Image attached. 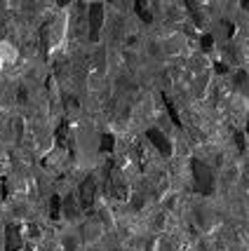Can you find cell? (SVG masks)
I'll return each instance as SVG.
<instances>
[{
    "mask_svg": "<svg viewBox=\"0 0 249 251\" xmlns=\"http://www.w3.org/2000/svg\"><path fill=\"white\" fill-rule=\"evenodd\" d=\"M191 169H193V181L197 193L202 195H212L214 193V174L202 160H191Z\"/></svg>",
    "mask_w": 249,
    "mask_h": 251,
    "instance_id": "1",
    "label": "cell"
},
{
    "mask_svg": "<svg viewBox=\"0 0 249 251\" xmlns=\"http://www.w3.org/2000/svg\"><path fill=\"white\" fill-rule=\"evenodd\" d=\"M83 232H85L87 240H92V237H99V232H101V228H99L97 223H87L85 228H83Z\"/></svg>",
    "mask_w": 249,
    "mask_h": 251,
    "instance_id": "9",
    "label": "cell"
},
{
    "mask_svg": "<svg viewBox=\"0 0 249 251\" xmlns=\"http://www.w3.org/2000/svg\"><path fill=\"white\" fill-rule=\"evenodd\" d=\"M113 146H115L113 134H104V136H101V151H104V153H111V151H113Z\"/></svg>",
    "mask_w": 249,
    "mask_h": 251,
    "instance_id": "10",
    "label": "cell"
},
{
    "mask_svg": "<svg viewBox=\"0 0 249 251\" xmlns=\"http://www.w3.org/2000/svg\"><path fill=\"white\" fill-rule=\"evenodd\" d=\"M146 136H148V141L155 146V151H158L160 155H165V157H167V155H172V143L165 139V134L160 129H155V127H153V129L146 131Z\"/></svg>",
    "mask_w": 249,
    "mask_h": 251,
    "instance_id": "4",
    "label": "cell"
},
{
    "mask_svg": "<svg viewBox=\"0 0 249 251\" xmlns=\"http://www.w3.org/2000/svg\"><path fill=\"white\" fill-rule=\"evenodd\" d=\"M111 169V195L120 197V200H125L127 197V190H125V183H122V176L115 167H109Z\"/></svg>",
    "mask_w": 249,
    "mask_h": 251,
    "instance_id": "6",
    "label": "cell"
},
{
    "mask_svg": "<svg viewBox=\"0 0 249 251\" xmlns=\"http://www.w3.org/2000/svg\"><path fill=\"white\" fill-rule=\"evenodd\" d=\"M64 244H66V251H76V240L73 237H66Z\"/></svg>",
    "mask_w": 249,
    "mask_h": 251,
    "instance_id": "14",
    "label": "cell"
},
{
    "mask_svg": "<svg viewBox=\"0 0 249 251\" xmlns=\"http://www.w3.org/2000/svg\"><path fill=\"white\" fill-rule=\"evenodd\" d=\"M101 24H104V5H89V38L97 40L99 31H101Z\"/></svg>",
    "mask_w": 249,
    "mask_h": 251,
    "instance_id": "3",
    "label": "cell"
},
{
    "mask_svg": "<svg viewBox=\"0 0 249 251\" xmlns=\"http://www.w3.org/2000/svg\"><path fill=\"white\" fill-rule=\"evenodd\" d=\"M134 12L139 14V19H141V22H146V24L153 22V14H151L148 10H146V5H143L141 0H139V2H134Z\"/></svg>",
    "mask_w": 249,
    "mask_h": 251,
    "instance_id": "8",
    "label": "cell"
},
{
    "mask_svg": "<svg viewBox=\"0 0 249 251\" xmlns=\"http://www.w3.org/2000/svg\"><path fill=\"white\" fill-rule=\"evenodd\" d=\"M165 103H167V110H169V118L174 120V125H179V127H181V120H179V115H176V110H174V103L169 101L167 94H165Z\"/></svg>",
    "mask_w": 249,
    "mask_h": 251,
    "instance_id": "12",
    "label": "cell"
},
{
    "mask_svg": "<svg viewBox=\"0 0 249 251\" xmlns=\"http://www.w3.org/2000/svg\"><path fill=\"white\" fill-rule=\"evenodd\" d=\"M22 249V228L17 223L5 226V251H19Z\"/></svg>",
    "mask_w": 249,
    "mask_h": 251,
    "instance_id": "2",
    "label": "cell"
},
{
    "mask_svg": "<svg viewBox=\"0 0 249 251\" xmlns=\"http://www.w3.org/2000/svg\"><path fill=\"white\" fill-rule=\"evenodd\" d=\"M202 47H205V50L212 47V35H202Z\"/></svg>",
    "mask_w": 249,
    "mask_h": 251,
    "instance_id": "15",
    "label": "cell"
},
{
    "mask_svg": "<svg viewBox=\"0 0 249 251\" xmlns=\"http://www.w3.org/2000/svg\"><path fill=\"white\" fill-rule=\"evenodd\" d=\"M64 214H66V219H76L78 209H76V200H73V195H68L64 200Z\"/></svg>",
    "mask_w": 249,
    "mask_h": 251,
    "instance_id": "7",
    "label": "cell"
},
{
    "mask_svg": "<svg viewBox=\"0 0 249 251\" xmlns=\"http://www.w3.org/2000/svg\"><path fill=\"white\" fill-rule=\"evenodd\" d=\"M50 204H52V209H50V216H52V219H56V216L61 214V200L55 195L52 200H50Z\"/></svg>",
    "mask_w": 249,
    "mask_h": 251,
    "instance_id": "11",
    "label": "cell"
},
{
    "mask_svg": "<svg viewBox=\"0 0 249 251\" xmlns=\"http://www.w3.org/2000/svg\"><path fill=\"white\" fill-rule=\"evenodd\" d=\"M94 197H97V183H94L92 176H87L85 181H83V186H80V207L89 209L92 202H94Z\"/></svg>",
    "mask_w": 249,
    "mask_h": 251,
    "instance_id": "5",
    "label": "cell"
},
{
    "mask_svg": "<svg viewBox=\"0 0 249 251\" xmlns=\"http://www.w3.org/2000/svg\"><path fill=\"white\" fill-rule=\"evenodd\" d=\"M235 143H238V151H240V153H245L247 141H245V134H242V131H235Z\"/></svg>",
    "mask_w": 249,
    "mask_h": 251,
    "instance_id": "13",
    "label": "cell"
},
{
    "mask_svg": "<svg viewBox=\"0 0 249 251\" xmlns=\"http://www.w3.org/2000/svg\"><path fill=\"white\" fill-rule=\"evenodd\" d=\"M247 131H249V122H247Z\"/></svg>",
    "mask_w": 249,
    "mask_h": 251,
    "instance_id": "17",
    "label": "cell"
},
{
    "mask_svg": "<svg viewBox=\"0 0 249 251\" xmlns=\"http://www.w3.org/2000/svg\"><path fill=\"white\" fill-rule=\"evenodd\" d=\"M242 7H245V10H249V2H242Z\"/></svg>",
    "mask_w": 249,
    "mask_h": 251,
    "instance_id": "16",
    "label": "cell"
}]
</instances>
